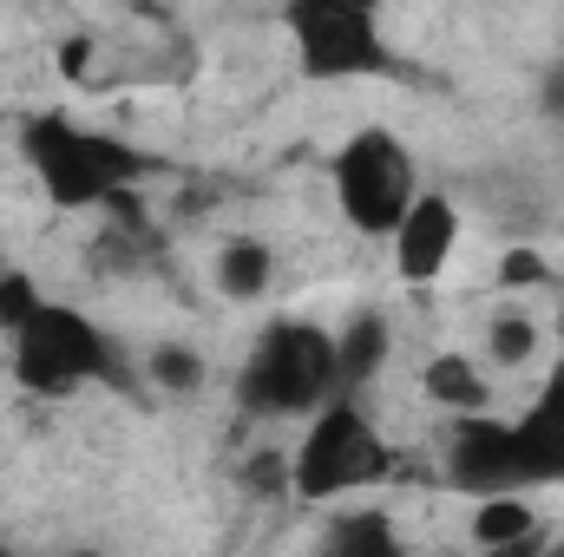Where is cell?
Returning <instances> with one entry per match:
<instances>
[{
	"label": "cell",
	"instance_id": "obj_1",
	"mask_svg": "<svg viewBox=\"0 0 564 557\" xmlns=\"http://www.w3.org/2000/svg\"><path fill=\"white\" fill-rule=\"evenodd\" d=\"M335 197H341V217H348L361 237H394V223H401V217L414 210V197H421L401 139L361 132V139L341 144V157H335Z\"/></svg>",
	"mask_w": 564,
	"mask_h": 557
},
{
	"label": "cell",
	"instance_id": "obj_2",
	"mask_svg": "<svg viewBox=\"0 0 564 557\" xmlns=\"http://www.w3.org/2000/svg\"><path fill=\"white\" fill-rule=\"evenodd\" d=\"M335 341H322L315 328H276L243 368V401L257 414H308L335 387Z\"/></svg>",
	"mask_w": 564,
	"mask_h": 557
},
{
	"label": "cell",
	"instance_id": "obj_3",
	"mask_svg": "<svg viewBox=\"0 0 564 557\" xmlns=\"http://www.w3.org/2000/svg\"><path fill=\"white\" fill-rule=\"evenodd\" d=\"M289 466H295V492L302 499H335V492L368 485L388 466V452H381L375 426L355 414V407H328V414L308 426V439H302V452Z\"/></svg>",
	"mask_w": 564,
	"mask_h": 557
},
{
	"label": "cell",
	"instance_id": "obj_4",
	"mask_svg": "<svg viewBox=\"0 0 564 557\" xmlns=\"http://www.w3.org/2000/svg\"><path fill=\"white\" fill-rule=\"evenodd\" d=\"M33 164L53 184V197H66V204H93V197H106L132 171V157L119 144L93 139V132H73V125H40Z\"/></svg>",
	"mask_w": 564,
	"mask_h": 557
},
{
	"label": "cell",
	"instance_id": "obj_5",
	"mask_svg": "<svg viewBox=\"0 0 564 557\" xmlns=\"http://www.w3.org/2000/svg\"><path fill=\"white\" fill-rule=\"evenodd\" d=\"M93 368H99V335H93L79 315L40 308V315L20 328V374H26L33 387L66 394V387H79Z\"/></svg>",
	"mask_w": 564,
	"mask_h": 557
},
{
	"label": "cell",
	"instance_id": "obj_6",
	"mask_svg": "<svg viewBox=\"0 0 564 557\" xmlns=\"http://www.w3.org/2000/svg\"><path fill=\"white\" fill-rule=\"evenodd\" d=\"M394 270L408 282H433L446 263H453V250H459V210L446 204V197H433V190H421L414 197V210L394 223Z\"/></svg>",
	"mask_w": 564,
	"mask_h": 557
},
{
	"label": "cell",
	"instance_id": "obj_7",
	"mask_svg": "<svg viewBox=\"0 0 564 557\" xmlns=\"http://www.w3.org/2000/svg\"><path fill=\"white\" fill-rule=\"evenodd\" d=\"M295 26V40H302V53H308V66H335V73H348V66H368V53H375V13H348V7H315V13H295L289 20Z\"/></svg>",
	"mask_w": 564,
	"mask_h": 557
},
{
	"label": "cell",
	"instance_id": "obj_8",
	"mask_svg": "<svg viewBox=\"0 0 564 557\" xmlns=\"http://www.w3.org/2000/svg\"><path fill=\"white\" fill-rule=\"evenodd\" d=\"M270 282H276V256H270L257 237L224 243V256H217V288H224L230 302H257Z\"/></svg>",
	"mask_w": 564,
	"mask_h": 557
},
{
	"label": "cell",
	"instance_id": "obj_9",
	"mask_svg": "<svg viewBox=\"0 0 564 557\" xmlns=\"http://www.w3.org/2000/svg\"><path fill=\"white\" fill-rule=\"evenodd\" d=\"M539 321L525 315V308H499L492 321H486V374H512V368H532V354H539Z\"/></svg>",
	"mask_w": 564,
	"mask_h": 557
},
{
	"label": "cell",
	"instance_id": "obj_10",
	"mask_svg": "<svg viewBox=\"0 0 564 557\" xmlns=\"http://www.w3.org/2000/svg\"><path fill=\"white\" fill-rule=\"evenodd\" d=\"M151 381H158V387H177V394H191V387L204 381V361H197V348H171V341H164V348L151 354Z\"/></svg>",
	"mask_w": 564,
	"mask_h": 557
}]
</instances>
